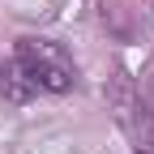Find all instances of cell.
<instances>
[{
    "mask_svg": "<svg viewBox=\"0 0 154 154\" xmlns=\"http://www.w3.org/2000/svg\"><path fill=\"white\" fill-rule=\"evenodd\" d=\"M13 69L26 77L30 90H47V94H64L77 86V64L73 56L56 43V38H17L13 47Z\"/></svg>",
    "mask_w": 154,
    "mask_h": 154,
    "instance_id": "cell-1",
    "label": "cell"
},
{
    "mask_svg": "<svg viewBox=\"0 0 154 154\" xmlns=\"http://www.w3.org/2000/svg\"><path fill=\"white\" fill-rule=\"evenodd\" d=\"M141 103H146V116L154 120V73L146 77V94H141Z\"/></svg>",
    "mask_w": 154,
    "mask_h": 154,
    "instance_id": "cell-2",
    "label": "cell"
}]
</instances>
